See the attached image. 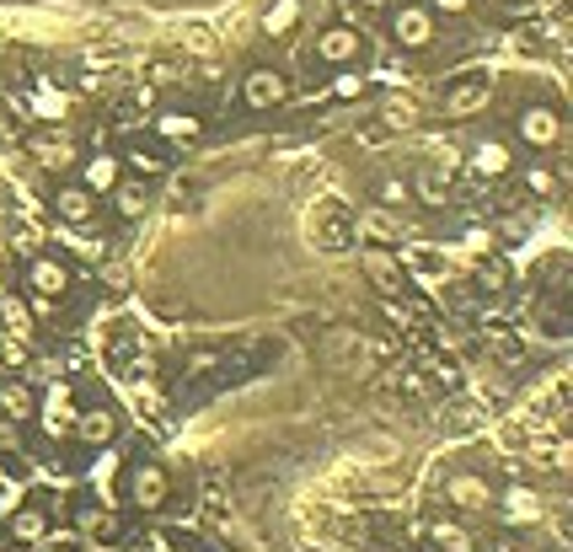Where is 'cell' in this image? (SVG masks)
Here are the masks:
<instances>
[{"label": "cell", "mask_w": 573, "mask_h": 552, "mask_svg": "<svg viewBox=\"0 0 573 552\" xmlns=\"http://www.w3.org/2000/svg\"><path fill=\"white\" fill-rule=\"evenodd\" d=\"M514 134H520V145H531V151H557V145H563V113H557L552 102H531V108L514 113Z\"/></svg>", "instance_id": "cell-8"}, {"label": "cell", "mask_w": 573, "mask_h": 552, "mask_svg": "<svg viewBox=\"0 0 573 552\" xmlns=\"http://www.w3.org/2000/svg\"><path fill=\"white\" fill-rule=\"evenodd\" d=\"M108 199H113V210H119L123 220H145V215H151V204H155V183H145V178H129V172H123L119 188H113Z\"/></svg>", "instance_id": "cell-21"}, {"label": "cell", "mask_w": 573, "mask_h": 552, "mask_svg": "<svg viewBox=\"0 0 573 552\" xmlns=\"http://www.w3.org/2000/svg\"><path fill=\"white\" fill-rule=\"evenodd\" d=\"M381 129H392V134H408V129H419V102L413 97L392 92L381 102Z\"/></svg>", "instance_id": "cell-28"}, {"label": "cell", "mask_w": 573, "mask_h": 552, "mask_svg": "<svg viewBox=\"0 0 573 552\" xmlns=\"http://www.w3.org/2000/svg\"><path fill=\"white\" fill-rule=\"evenodd\" d=\"M381 204H386V210H402V204H413V188L402 183V178H386V183H381Z\"/></svg>", "instance_id": "cell-32"}, {"label": "cell", "mask_w": 573, "mask_h": 552, "mask_svg": "<svg viewBox=\"0 0 573 552\" xmlns=\"http://www.w3.org/2000/svg\"><path fill=\"white\" fill-rule=\"evenodd\" d=\"M525 188H531V193H552V188H557V178H552L546 167H536V172L525 178Z\"/></svg>", "instance_id": "cell-33"}, {"label": "cell", "mask_w": 573, "mask_h": 552, "mask_svg": "<svg viewBox=\"0 0 573 552\" xmlns=\"http://www.w3.org/2000/svg\"><path fill=\"white\" fill-rule=\"evenodd\" d=\"M360 274L375 295H408V269L392 247H360Z\"/></svg>", "instance_id": "cell-10"}, {"label": "cell", "mask_w": 573, "mask_h": 552, "mask_svg": "<svg viewBox=\"0 0 573 552\" xmlns=\"http://www.w3.org/2000/svg\"><path fill=\"white\" fill-rule=\"evenodd\" d=\"M354 237L370 247H392V242H402V215L386 210V204H370V210H360V220H354Z\"/></svg>", "instance_id": "cell-18"}, {"label": "cell", "mask_w": 573, "mask_h": 552, "mask_svg": "<svg viewBox=\"0 0 573 552\" xmlns=\"http://www.w3.org/2000/svg\"><path fill=\"white\" fill-rule=\"evenodd\" d=\"M423 536H429V542H434L440 552H478V536H472V531H466L461 521H445V515L423 525Z\"/></svg>", "instance_id": "cell-26"}, {"label": "cell", "mask_w": 573, "mask_h": 552, "mask_svg": "<svg viewBox=\"0 0 573 552\" xmlns=\"http://www.w3.org/2000/svg\"><path fill=\"white\" fill-rule=\"evenodd\" d=\"M445 504L455 515H487L493 510V483L483 472H451L445 478Z\"/></svg>", "instance_id": "cell-13"}, {"label": "cell", "mask_w": 573, "mask_h": 552, "mask_svg": "<svg viewBox=\"0 0 573 552\" xmlns=\"http://www.w3.org/2000/svg\"><path fill=\"white\" fill-rule=\"evenodd\" d=\"M493 504H499V510H504V521H514V525L542 521V493L525 489V483H514V489H504V493H493Z\"/></svg>", "instance_id": "cell-23"}, {"label": "cell", "mask_w": 573, "mask_h": 552, "mask_svg": "<svg viewBox=\"0 0 573 552\" xmlns=\"http://www.w3.org/2000/svg\"><path fill=\"white\" fill-rule=\"evenodd\" d=\"M478 279H483L487 290L499 295V290L510 284V269H504V258H493V252H487V263H483V269H478Z\"/></svg>", "instance_id": "cell-31"}, {"label": "cell", "mask_w": 573, "mask_h": 552, "mask_svg": "<svg viewBox=\"0 0 573 552\" xmlns=\"http://www.w3.org/2000/svg\"><path fill=\"white\" fill-rule=\"evenodd\" d=\"M408 188H413V199H423L429 210H445V199H451V172H445V167H423Z\"/></svg>", "instance_id": "cell-27"}, {"label": "cell", "mask_w": 573, "mask_h": 552, "mask_svg": "<svg viewBox=\"0 0 573 552\" xmlns=\"http://www.w3.org/2000/svg\"><path fill=\"white\" fill-rule=\"evenodd\" d=\"M6 536L22 542V548H43V542H49V510H43V504H17V510L6 515Z\"/></svg>", "instance_id": "cell-19"}, {"label": "cell", "mask_w": 573, "mask_h": 552, "mask_svg": "<svg viewBox=\"0 0 573 552\" xmlns=\"http://www.w3.org/2000/svg\"><path fill=\"white\" fill-rule=\"evenodd\" d=\"M0 445H6V451H17V445H22V424L0 419Z\"/></svg>", "instance_id": "cell-34"}, {"label": "cell", "mask_w": 573, "mask_h": 552, "mask_svg": "<svg viewBox=\"0 0 573 552\" xmlns=\"http://www.w3.org/2000/svg\"><path fill=\"white\" fill-rule=\"evenodd\" d=\"M76 408H81V402H76V387H70V381H54V387H43V392H38L32 424L60 445V440H70V430H76Z\"/></svg>", "instance_id": "cell-4"}, {"label": "cell", "mask_w": 573, "mask_h": 552, "mask_svg": "<svg viewBox=\"0 0 573 552\" xmlns=\"http://www.w3.org/2000/svg\"><path fill=\"white\" fill-rule=\"evenodd\" d=\"M76 536H87L91 548L119 542V536H123L119 510H113V504H102V499H81V504H76Z\"/></svg>", "instance_id": "cell-14"}, {"label": "cell", "mask_w": 573, "mask_h": 552, "mask_svg": "<svg viewBox=\"0 0 573 552\" xmlns=\"http://www.w3.org/2000/svg\"><path fill=\"white\" fill-rule=\"evenodd\" d=\"M466 161H472V172L487 178V183H499V178H510L514 172V151L504 145V140H478V145L466 151Z\"/></svg>", "instance_id": "cell-22"}, {"label": "cell", "mask_w": 573, "mask_h": 552, "mask_svg": "<svg viewBox=\"0 0 573 552\" xmlns=\"http://www.w3.org/2000/svg\"><path fill=\"white\" fill-rule=\"evenodd\" d=\"M311 60L328 64V70H354L364 60V32L354 22H328L311 43Z\"/></svg>", "instance_id": "cell-5"}, {"label": "cell", "mask_w": 573, "mask_h": 552, "mask_svg": "<svg viewBox=\"0 0 573 552\" xmlns=\"http://www.w3.org/2000/svg\"><path fill=\"white\" fill-rule=\"evenodd\" d=\"M123 172L129 178H145V183H155V178H167V167H172V155H167V145L161 140H129L119 151Z\"/></svg>", "instance_id": "cell-16"}, {"label": "cell", "mask_w": 573, "mask_h": 552, "mask_svg": "<svg viewBox=\"0 0 573 552\" xmlns=\"http://www.w3.org/2000/svg\"><path fill=\"white\" fill-rule=\"evenodd\" d=\"M167 499H172V478H167V466L161 461H129V472H123V504L129 510H140V515H161L167 510Z\"/></svg>", "instance_id": "cell-3"}, {"label": "cell", "mask_w": 573, "mask_h": 552, "mask_svg": "<svg viewBox=\"0 0 573 552\" xmlns=\"http://www.w3.org/2000/svg\"><path fill=\"white\" fill-rule=\"evenodd\" d=\"M119 430H123L119 408L91 402V408H76V430H70V440H81L87 451H108V445L119 440Z\"/></svg>", "instance_id": "cell-11"}, {"label": "cell", "mask_w": 573, "mask_h": 552, "mask_svg": "<svg viewBox=\"0 0 573 552\" xmlns=\"http://www.w3.org/2000/svg\"><path fill=\"white\" fill-rule=\"evenodd\" d=\"M32 408H38V392H32L28 381H0V419L32 424Z\"/></svg>", "instance_id": "cell-25"}, {"label": "cell", "mask_w": 573, "mask_h": 552, "mask_svg": "<svg viewBox=\"0 0 573 552\" xmlns=\"http://www.w3.org/2000/svg\"><path fill=\"white\" fill-rule=\"evenodd\" d=\"M487 102H493V76H461V81L445 87L440 113H445V119H478Z\"/></svg>", "instance_id": "cell-12"}, {"label": "cell", "mask_w": 573, "mask_h": 552, "mask_svg": "<svg viewBox=\"0 0 573 552\" xmlns=\"http://www.w3.org/2000/svg\"><path fill=\"white\" fill-rule=\"evenodd\" d=\"M0 328H6V338H17V343L32 338V307L22 295H0Z\"/></svg>", "instance_id": "cell-29"}, {"label": "cell", "mask_w": 573, "mask_h": 552, "mask_svg": "<svg viewBox=\"0 0 573 552\" xmlns=\"http://www.w3.org/2000/svg\"><path fill=\"white\" fill-rule=\"evenodd\" d=\"M364 87H370V76L338 70V76H332V87H328V97H338V102H354V97H364Z\"/></svg>", "instance_id": "cell-30"}, {"label": "cell", "mask_w": 573, "mask_h": 552, "mask_svg": "<svg viewBox=\"0 0 573 552\" xmlns=\"http://www.w3.org/2000/svg\"><path fill=\"white\" fill-rule=\"evenodd\" d=\"M301 17H305L301 0H269L263 17H258V28H263V38H290V32L301 28Z\"/></svg>", "instance_id": "cell-24"}, {"label": "cell", "mask_w": 573, "mask_h": 552, "mask_svg": "<svg viewBox=\"0 0 573 552\" xmlns=\"http://www.w3.org/2000/svg\"><path fill=\"white\" fill-rule=\"evenodd\" d=\"M242 102L252 113H273V108H284L290 102V76L279 70V64H252L242 76Z\"/></svg>", "instance_id": "cell-9"}, {"label": "cell", "mask_w": 573, "mask_h": 552, "mask_svg": "<svg viewBox=\"0 0 573 552\" xmlns=\"http://www.w3.org/2000/svg\"><path fill=\"white\" fill-rule=\"evenodd\" d=\"M360 6H370V11H386V6H396V0H360Z\"/></svg>", "instance_id": "cell-36"}, {"label": "cell", "mask_w": 573, "mask_h": 552, "mask_svg": "<svg viewBox=\"0 0 573 552\" xmlns=\"http://www.w3.org/2000/svg\"><path fill=\"white\" fill-rule=\"evenodd\" d=\"M483 349L493 365H520L525 354H531V343H525V333L520 328H510V322H487L483 328Z\"/></svg>", "instance_id": "cell-17"}, {"label": "cell", "mask_w": 573, "mask_h": 552, "mask_svg": "<svg viewBox=\"0 0 573 552\" xmlns=\"http://www.w3.org/2000/svg\"><path fill=\"white\" fill-rule=\"evenodd\" d=\"M49 210H54V220H60L64 231H91V225H97V215H102V199H97V193H87L76 178H60V183H54V193H49Z\"/></svg>", "instance_id": "cell-6"}, {"label": "cell", "mask_w": 573, "mask_h": 552, "mask_svg": "<svg viewBox=\"0 0 573 552\" xmlns=\"http://www.w3.org/2000/svg\"><path fill=\"white\" fill-rule=\"evenodd\" d=\"M70 284H76V269L64 263L60 252H32L28 258V274H22V301H28L32 311H60V301L70 295Z\"/></svg>", "instance_id": "cell-1"}, {"label": "cell", "mask_w": 573, "mask_h": 552, "mask_svg": "<svg viewBox=\"0 0 573 552\" xmlns=\"http://www.w3.org/2000/svg\"><path fill=\"white\" fill-rule=\"evenodd\" d=\"M466 6H472V0H434V11H445V17H461Z\"/></svg>", "instance_id": "cell-35"}, {"label": "cell", "mask_w": 573, "mask_h": 552, "mask_svg": "<svg viewBox=\"0 0 573 552\" xmlns=\"http://www.w3.org/2000/svg\"><path fill=\"white\" fill-rule=\"evenodd\" d=\"M123 178V161L119 151H81V161H76V183L87 188V193H97V199H108L113 188H119Z\"/></svg>", "instance_id": "cell-15"}, {"label": "cell", "mask_w": 573, "mask_h": 552, "mask_svg": "<svg viewBox=\"0 0 573 552\" xmlns=\"http://www.w3.org/2000/svg\"><path fill=\"white\" fill-rule=\"evenodd\" d=\"M151 129L161 145H193V140L204 134V119H199V113H182V108H161L151 119Z\"/></svg>", "instance_id": "cell-20"}, {"label": "cell", "mask_w": 573, "mask_h": 552, "mask_svg": "<svg viewBox=\"0 0 573 552\" xmlns=\"http://www.w3.org/2000/svg\"><path fill=\"white\" fill-rule=\"evenodd\" d=\"M386 32H392V49L419 54V49H429L440 38V11L419 6V0H396V6H386Z\"/></svg>", "instance_id": "cell-2"}, {"label": "cell", "mask_w": 573, "mask_h": 552, "mask_svg": "<svg viewBox=\"0 0 573 552\" xmlns=\"http://www.w3.org/2000/svg\"><path fill=\"white\" fill-rule=\"evenodd\" d=\"M28 161L38 172H49V178H64V172H76L81 145L64 129H38V134H28Z\"/></svg>", "instance_id": "cell-7"}]
</instances>
